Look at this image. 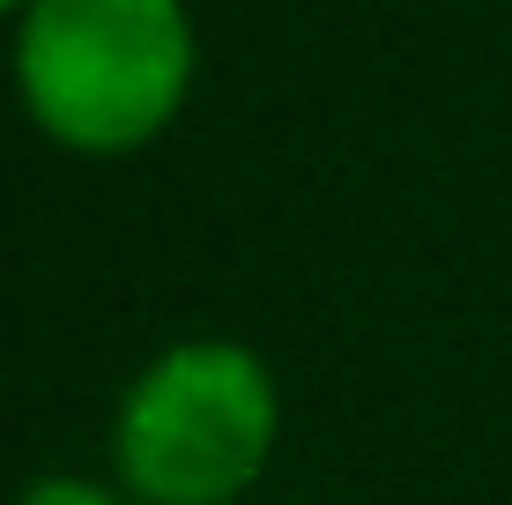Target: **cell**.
Returning <instances> with one entry per match:
<instances>
[{
  "label": "cell",
  "mask_w": 512,
  "mask_h": 505,
  "mask_svg": "<svg viewBox=\"0 0 512 505\" xmlns=\"http://www.w3.org/2000/svg\"><path fill=\"white\" fill-rule=\"evenodd\" d=\"M179 0H30L15 38V82L52 134L82 149H127L171 119L186 90Z\"/></svg>",
  "instance_id": "6da1fadb"
},
{
  "label": "cell",
  "mask_w": 512,
  "mask_h": 505,
  "mask_svg": "<svg viewBox=\"0 0 512 505\" xmlns=\"http://www.w3.org/2000/svg\"><path fill=\"white\" fill-rule=\"evenodd\" d=\"M275 439L268 364L238 342H179L127 387L119 409V468L156 505L231 498Z\"/></svg>",
  "instance_id": "7a4b0ae2"
},
{
  "label": "cell",
  "mask_w": 512,
  "mask_h": 505,
  "mask_svg": "<svg viewBox=\"0 0 512 505\" xmlns=\"http://www.w3.org/2000/svg\"><path fill=\"white\" fill-rule=\"evenodd\" d=\"M15 505H119V498L82 483V476H38L30 491H15Z\"/></svg>",
  "instance_id": "3957f363"
},
{
  "label": "cell",
  "mask_w": 512,
  "mask_h": 505,
  "mask_svg": "<svg viewBox=\"0 0 512 505\" xmlns=\"http://www.w3.org/2000/svg\"><path fill=\"white\" fill-rule=\"evenodd\" d=\"M0 8H8V0H0Z\"/></svg>",
  "instance_id": "277c9868"
}]
</instances>
